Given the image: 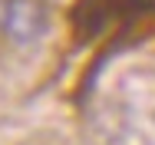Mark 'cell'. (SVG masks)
<instances>
[{
    "instance_id": "cell-1",
    "label": "cell",
    "mask_w": 155,
    "mask_h": 145,
    "mask_svg": "<svg viewBox=\"0 0 155 145\" xmlns=\"http://www.w3.org/2000/svg\"><path fill=\"white\" fill-rule=\"evenodd\" d=\"M50 20V0H7L0 17V36L13 46H30L40 36H46Z\"/></svg>"
},
{
    "instance_id": "cell-2",
    "label": "cell",
    "mask_w": 155,
    "mask_h": 145,
    "mask_svg": "<svg viewBox=\"0 0 155 145\" xmlns=\"http://www.w3.org/2000/svg\"><path fill=\"white\" fill-rule=\"evenodd\" d=\"M3 3H7V0H0V17H3Z\"/></svg>"
}]
</instances>
